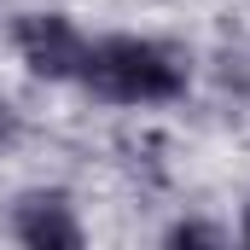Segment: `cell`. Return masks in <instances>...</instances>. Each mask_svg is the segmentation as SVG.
<instances>
[{"instance_id":"6da1fadb","label":"cell","mask_w":250,"mask_h":250,"mask_svg":"<svg viewBox=\"0 0 250 250\" xmlns=\"http://www.w3.org/2000/svg\"><path fill=\"white\" fill-rule=\"evenodd\" d=\"M82 82L105 99H175L187 87V70L169 59L163 47L151 41H134V35H117V41H99L87 47L82 59Z\"/></svg>"},{"instance_id":"7a4b0ae2","label":"cell","mask_w":250,"mask_h":250,"mask_svg":"<svg viewBox=\"0 0 250 250\" xmlns=\"http://www.w3.org/2000/svg\"><path fill=\"white\" fill-rule=\"evenodd\" d=\"M18 53H23V64H29L35 76H47V82L82 76V59H87L82 35H76L64 18H53V12H35V18L18 23Z\"/></svg>"},{"instance_id":"3957f363","label":"cell","mask_w":250,"mask_h":250,"mask_svg":"<svg viewBox=\"0 0 250 250\" xmlns=\"http://www.w3.org/2000/svg\"><path fill=\"white\" fill-rule=\"evenodd\" d=\"M18 239H23V250H82V227H76L64 198L35 192L18 209Z\"/></svg>"},{"instance_id":"277c9868","label":"cell","mask_w":250,"mask_h":250,"mask_svg":"<svg viewBox=\"0 0 250 250\" xmlns=\"http://www.w3.org/2000/svg\"><path fill=\"white\" fill-rule=\"evenodd\" d=\"M169 250H227V245H221V233L209 221H181L169 233Z\"/></svg>"},{"instance_id":"5b68a950","label":"cell","mask_w":250,"mask_h":250,"mask_svg":"<svg viewBox=\"0 0 250 250\" xmlns=\"http://www.w3.org/2000/svg\"><path fill=\"white\" fill-rule=\"evenodd\" d=\"M245 239H250V215H245Z\"/></svg>"}]
</instances>
